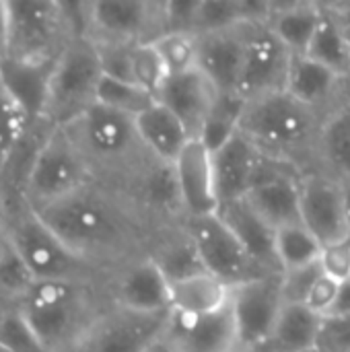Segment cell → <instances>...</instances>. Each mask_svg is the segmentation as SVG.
Instances as JSON below:
<instances>
[{
	"label": "cell",
	"mask_w": 350,
	"mask_h": 352,
	"mask_svg": "<svg viewBox=\"0 0 350 352\" xmlns=\"http://www.w3.org/2000/svg\"><path fill=\"white\" fill-rule=\"evenodd\" d=\"M153 45L159 52L169 76L198 68V37L194 33L167 31L153 39Z\"/></svg>",
	"instance_id": "cell-36"
},
{
	"label": "cell",
	"mask_w": 350,
	"mask_h": 352,
	"mask_svg": "<svg viewBox=\"0 0 350 352\" xmlns=\"http://www.w3.org/2000/svg\"><path fill=\"white\" fill-rule=\"evenodd\" d=\"M322 120V113L278 91L245 103L239 134L264 157L289 165L303 175L316 169V142Z\"/></svg>",
	"instance_id": "cell-3"
},
{
	"label": "cell",
	"mask_w": 350,
	"mask_h": 352,
	"mask_svg": "<svg viewBox=\"0 0 350 352\" xmlns=\"http://www.w3.org/2000/svg\"><path fill=\"white\" fill-rule=\"evenodd\" d=\"M165 338L177 352H235V322L229 307L210 316H182L171 311Z\"/></svg>",
	"instance_id": "cell-19"
},
{
	"label": "cell",
	"mask_w": 350,
	"mask_h": 352,
	"mask_svg": "<svg viewBox=\"0 0 350 352\" xmlns=\"http://www.w3.org/2000/svg\"><path fill=\"white\" fill-rule=\"evenodd\" d=\"M6 217H8V212H6V198H4V192L0 188V223H6Z\"/></svg>",
	"instance_id": "cell-49"
},
{
	"label": "cell",
	"mask_w": 350,
	"mask_h": 352,
	"mask_svg": "<svg viewBox=\"0 0 350 352\" xmlns=\"http://www.w3.org/2000/svg\"><path fill=\"white\" fill-rule=\"evenodd\" d=\"M316 169L340 184L350 182V107L338 105L324 116L316 142Z\"/></svg>",
	"instance_id": "cell-27"
},
{
	"label": "cell",
	"mask_w": 350,
	"mask_h": 352,
	"mask_svg": "<svg viewBox=\"0 0 350 352\" xmlns=\"http://www.w3.org/2000/svg\"><path fill=\"white\" fill-rule=\"evenodd\" d=\"M332 12L336 14L338 23H340V29L347 37V43L350 47V0L349 2H328Z\"/></svg>",
	"instance_id": "cell-43"
},
{
	"label": "cell",
	"mask_w": 350,
	"mask_h": 352,
	"mask_svg": "<svg viewBox=\"0 0 350 352\" xmlns=\"http://www.w3.org/2000/svg\"><path fill=\"white\" fill-rule=\"evenodd\" d=\"M171 311L182 316H210L231 303V287L210 272H198L169 285Z\"/></svg>",
	"instance_id": "cell-26"
},
{
	"label": "cell",
	"mask_w": 350,
	"mask_h": 352,
	"mask_svg": "<svg viewBox=\"0 0 350 352\" xmlns=\"http://www.w3.org/2000/svg\"><path fill=\"white\" fill-rule=\"evenodd\" d=\"M301 223L318 237L322 245L349 235L344 219L342 184L332 175L311 169L299 177Z\"/></svg>",
	"instance_id": "cell-15"
},
{
	"label": "cell",
	"mask_w": 350,
	"mask_h": 352,
	"mask_svg": "<svg viewBox=\"0 0 350 352\" xmlns=\"http://www.w3.org/2000/svg\"><path fill=\"white\" fill-rule=\"evenodd\" d=\"M33 212L78 258L109 276L149 256L159 235L124 194L99 182Z\"/></svg>",
	"instance_id": "cell-1"
},
{
	"label": "cell",
	"mask_w": 350,
	"mask_h": 352,
	"mask_svg": "<svg viewBox=\"0 0 350 352\" xmlns=\"http://www.w3.org/2000/svg\"><path fill=\"white\" fill-rule=\"evenodd\" d=\"M8 47V2L0 0V58L6 56Z\"/></svg>",
	"instance_id": "cell-45"
},
{
	"label": "cell",
	"mask_w": 350,
	"mask_h": 352,
	"mask_svg": "<svg viewBox=\"0 0 350 352\" xmlns=\"http://www.w3.org/2000/svg\"><path fill=\"white\" fill-rule=\"evenodd\" d=\"M35 283L37 278L6 235V245L0 254V297L8 305H19Z\"/></svg>",
	"instance_id": "cell-35"
},
{
	"label": "cell",
	"mask_w": 350,
	"mask_h": 352,
	"mask_svg": "<svg viewBox=\"0 0 350 352\" xmlns=\"http://www.w3.org/2000/svg\"><path fill=\"white\" fill-rule=\"evenodd\" d=\"M146 352H177V351H175V349H173V344L165 338V332H163V336H161L157 342H153Z\"/></svg>",
	"instance_id": "cell-47"
},
{
	"label": "cell",
	"mask_w": 350,
	"mask_h": 352,
	"mask_svg": "<svg viewBox=\"0 0 350 352\" xmlns=\"http://www.w3.org/2000/svg\"><path fill=\"white\" fill-rule=\"evenodd\" d=\"M165 33V2H87V37L95 43H149Z\"/></svg>",
	"instance_id": "cell-9"
},
{
	"label": "cell",
	"mask_w": 350,
	"mask_h": 352,
	"mask_svg": "<svg viewBox=\"0 0 350 352\" xmlns=\"http://www.w3.org/2000/svg\"><path fill=\"white\" fill-rule=\"evenodd\" d=\"M217 95L219 93L210 80L196 68L184 74L167 76L163 89L157 95V101L186 126L192 140H198L212 111Z\"/></svg>",
	"instance_id": "cell-20"
},
{
	"label": "cell",
	"mask_w": 350,
	"mask_h": 352,
	"mask_svg": "<svg viewBox=\"0 0 350 352\" xmlns=\"http://www.w3.org/2000/svg\"><path fill=\"white\" fill-rule=\"evenodd\" d=\"M274 245H276V260L283 272L320 262L322 243L303 223L276 229Z\"/></svg>",
	"instance_id": "cell-31"
},
{
	"label": "cell",
	"mask_w": 350,
	"mask_h": 352,
	"mask_svg": "<svg viewBox=\"0 0 350 352\" xmlns=\"http://www.w3.org/2000/svg\"><path fill=\"white\" fill-rule=\"evenodd\" d=\"M111 305L136 314H169V280L151 256L132 260L116 270L107 280Z\"/></svg>",
	"instance_id": "cell-14"
},
{
	"label": "cell",
	"mask_w": 350,
	"mask_h": 352,
	"mask_svg": "<svg viewBox=\"0 0 350 352\" xmlns=\"http://www.w3.org/2000/svg\"><path fill=\"white\" fill-rule=\"evenodd\" d=\"M320 268L322 272L336 280V283H349L350 280V235L322 245L320 254Z\"/></svg>",
	"instance_id": "cell-41"
},
{
	"label": "cell",
	"mask_w": 350,
	"mask_h": 352,
	"mask_svg": "<svg viewBox=\"0 0 350 352\" xmlns=\"http://www.w3.org/2000/svg\"><path fill=\"white\" fill-rule=\"evenodd\" d=\"M74 37L64 2L10 0L8 47L4 58L39 62L56 60Z\"/></svg>",
	"instance_id": "cell-8"
},
{
	"label": "cell",
	"mask_w": 350,
	"mask_h": 352,
	"mask_svg": "<svg viewBox=\"0 0 350 352\" xmlns=\"http://www.w3.org/2000/svg\"><path fill=\"white\" fill-rule=\"evenodd\" d=\"M33 128L37 126L31 124L25 109L0 85V173L12 161Z\"/></svg>",
	"instance_id": "cell-33"
},
{
	"label": "cell",
	"mask_w": 350,
	"mask_h": 352,
	"mask_svg": "<svg viewBox=\"0 0 350 352\" xmlns=\"http://www.w3.org/2000/svg\"><path fill=\"white\" fill-rule=\"evenodd\" d=\"M342 192H344V219H347V231L350 235V182L342 184Z\"/></svg>",
	"instance_id": "cell-48"
},
{
	"label": "cell",
	"mask_w": 350,
	"mask_h": 352,
	"mask_svg": "<svg viewBox=\"0 0 350 352\" xmlns=\"http://www.w3.org/2000/svg\"><path fill=\"white\" fill-rule=\"evenodd\" d=\"M245 25L196 35L198 37V70L210 80L217 93H237L241 60H243Z\"/></svg>",
	"instance_id": "cell-23"
},
{
	"label": "cell",
	"mask_w": 350,
	"mask_h": 352,
	"mask_svg": "<svg viewBox=\"0 0 350 352\" xmlns=\"http://www.w3.org/2000/svg\"><path fill=\"white\" fill-rule=\"evenodd\" d=\"M56 60L27 62L0 58V85L25 109L33 126L45 124V109Z\"/></svg>",
	"instance_id": "cell-21"
},
{
	"label": "cell",
	"mask_w": 350,
	"mask_h": 352,
	"mask_svg": "<svg viewBox=\"0 0 350 352\" xmlns=\"http://www.w3.org/2000/svg\"><path fill=\"white\" fill-rule=\"evenodd\" d=\"M0 344L12 352H45L17 305L0 311Z\"/></svg>",
	"instance_id": "cell-38"
},
{
	"label": "cell",
	"mask_w": 350,
	"mask_h": 352,
	"mask_svg": "<svg viewBox=\"0 0 350 352\" xmlns=\"http://www.w3.org/2000/svg\"><path fill=\"white\" fill-rule=\"evenodd\" d=\"M186 217H208L219 212L212 153L200 142L190 140L173 163Z\"/></svg>",
	"instance_id": "cell-18"
},
{
	"label": "cell",
	"mask_w": 350,
	"mask_h": 352,
	"mask_svg": "<svg viewBox=\"0 0 350 352\" xmlns=\"http://www.w3.org/2000/svg\"><path fill=\"white\" fill-rule=\"evenodd\" d=\"M0 352H12V351H8L6 346H2V344H0Z\"/></svg>",
	"instance_id": "cell-52"
},
{
	"label": "cell",
	"mask_w": 350,
	"mask_h": 352,
	"mask_svg": "<svg viewBox=\"0 0 350 352\" xmlns=\"http://www.w3.org/2000/svg\"><path fill=\"white\" fill-rule=\"evenodd\" d=\"M301 173L289 165L270 161L264 175L243 198L274 231L301 223Z\"/></svg>",
	"instance_id": "cell-17"
},
{
	"label": "cell",
	"mask_w": 350,
	"mask_h": 352,
	"mask_svg": "<svg viewBox=\"0 0 350 352\" xmlns=\"http://www.w3.org/2000/svg\"><path fill=\"white\" fill-rule=\"evenodd\" d=\"M103 78L99 50L89 37H72L56 60L45 124L68 126L97 103Z\"/></svg>",
	"instance_id": "cell-7"
},
{
	"label": "cell",
	"mask_w": 350,
	"mask_h": 352,
	"mask_svg": "<svg viewBox=\"0 0 350 352\" xmlns=\"http://www.w3.org/2000/svg\"><path fill=\"white\" fill-rule=\"evenodd\" d=\"M217 214L231 229V233L237 237V241L262 274L283 272L276 260V231L245 200L221 204Z\"/></svg>",
	"instance_id": "cell-22"
},
{
	"label": "cell",
	"mask_w": 350,
	"mask_h": 352,
	"mask_svg": "<svg viewBox=\"0 0 350 352\" xmlns=\"http://www.w3.org/2000/svg\"><path fill=\"white\" fill-rule=\"evenodd\" d=\"M8 241L27 262L37 280H109V274L97 270L78 258L33 210L14 208L6 217Z\"/></svg>",
	"instance_id": "cell-6"
},
{
	"label": "cell",
	"mask_w": 350,
	"mask_h": 352,
	"mask_svg": "<svg viewBox=\"0 0 350 352\" xmlns=\"http://www.w3.org/2000/svg\"><path fill=\"white\" fill-rule=\"evenodd\" d=\"M281 274H266L231 287L235 352H260L266 346L285 305Z\"/></svg>",
	"instance_id": "cell-10"
},
{
	"label": "cell",
	"mask_w": 350,
	"mask_h": 352,
	"mask_svg": "<svg viewBox=\"0 0 350 352\" xmlns=\"http://www.w3.org/2000/svg\"><path fill=\"white\" fill-rule=\"evenodd\" d=\"M338 291H340V283L328 278L322 272V276L311 287V291H309V295H307L303 305L307 309H311L316 316L326 318V316H330V311H332V307H334V303L338 299Z\"/></svg>",
	"instance_id": "cell-42"
},
{
	"label": "cell",
	"mask_w": 350,
	"mask_h": 352,
	"mask_svg": "<svg viewBox=\"0 0 350 352\" xmlns=\"http://www.w3.org/2000/svg\"><path fill=\"white\" fill-rule=\"evenodd\" d=\"M4 245H6V227H4V223H0V254L4 250Z\"/></svg>",
	"instance_id": "cell-50"
},
{
	"label": "cell",
	"mask_w": 350,
	"mask_h": 352,
	"mask_svg": "<svg viewBox=\"0 0 350 352\" xmlns=\"http://www.w3.org/2000/svg\"><path fill=\"white\" fill-rule=\"evenodd\" d=\"M330 316H350V280L340 285L338 299H336Z\"/></svg>",
	"instance_id": "cell-44"
},
{
	"label": "cell",
	"mask_w": 350,
	"mask_h": 352,
	"mask_svg": "<svg viewBox=\"0 0 350 352\" xmlns=\"http://www.w3.org/2000/svg\"><path fill=\"white\" fill-rule=\"evenodd\" d=\"M316 352H350V316L322 318Z\"/></svg>",
	"instance_id": "cell-39"
},
{
	"label": "cell",
	"mask_w": 350,
	"mask_h": 352,
	"mask_svg": "<svg viewBox=\"0 0 350 352\" xmlns=\"http://www.w3.org/2000/svg\"><path fill=\"white\" fill-rule=\"evenodd\" d=\"M97 103L113 111H120L124 116L138 118L142 111L155 105L157 99L130 80H120V78L103 74L99 89H97Z\"/></svg>",
	"instance_id": "cell-34"
},
{
	"label": "cell",
	"mask_w": 350,
	"mask_h": 352,
	"mask_svg": "<svg viewBox=\"0 0 350 352\" xmlns=\"http://www.w3.org/2000/svg\"><path fill=\"white\" fill-rule=\"evenodd\" d=\"M340 76L305 54H293L285 93L301 105L326 116L338 107Z\"/></svg>",
	"instance_id": "cell-24"
},
{
	"label": "cell",
	"mask_w": 350,
	"mask_h": 352,
	"mask_svg": "<svg viewBox=\"0 0 350 352\" xmlns=\"http://www.w3.org/2000/svg\"><path fill=\"white\" fill-rule=\"evenodd\" d=\"M169 314H136L109 305L74 352H146L163 336Z\"/></svg>",
	"instance_id": "cell-13"
},
{
	"label": "cell",
	"mask_w": 350,
	"mask_h": 352,
	"mask_svg": "<svg viewBox=\"0 0 350 352\" xmlns=\"http://www.w3.org/2000/svg\"><path fill=\"white\" fill-rule=\"evenodd\" d=\"M293 52L266 23L245 25L237 95L245 101L285 91Z\"/></svg>",
	"instance_id": "cell-12"
},
{
	"label": "cell",
	"mask_w": 350,
	"mask_h": 352,
	"mask_svg": "<svg viewBox=\"0 0 350 352\" xmlns=\"http://www.w3.org/2000/svg\"><path fill=\"white\" fill-rule=\"evenodd\" d=\"M109 305L97 283L37 280L17 307L43 351L74 352Z\"/></svg>",
	"instance_id": "cell-2"
},
{
	"label": "cell",
	"mask_w": 350,
	"mask_h": 352,
	"mask_svg": "<svg viewBox=\"0 0 350 352\" xmlns=\"http://www.w3.org/2000/svg\"><path fill=\"white\" fill-rule=\"evenodd\" d=\"M245 99L237 93H219L212 105V111L200 132V142L210 151H219L225 142H229L239 132L241 113L245 109Z\"/></svg>",
	"instance_id": "cell-32"
},
{
	"label": "cell",
	"mask_w": 350,
	"mask_h": 352,
	"mask_svg": "<svg viewBox=\"0 0 350 352\" xmlns=\"http://www.w3.org/2000/svg\"><path fill=\"white\" fill-rule=\"evenodd\" d=\"M62 128L68 130L80 148L95 182L113 190H122L153 159L140 142L134 118L105 105L95 103L80 118Z\"/></svg>",
	"instance_id": "cell-4"
},
{
	"label": "cell",
	"mask_w": 350,
	"mask_h": 352,
	"mask_svg": "<svg viewBox=\"0 0 350 352\" xmlns=\"http://www.w3.org/2000/svg\"><path fill=\"white\" fill-rule=\"evenodd\" d=\"M322 19V2H276L266 21L270 31L293 52L305 54Z\"/></svg>",
	"instance_id": "cell-28"
},
{
	"label": "cell",
	"mask_w": 350,
	"mask_h": 352,
	"mask_svg": "<svg viewBox=\"0 0 350 352\" xmlns=\"http://www.w3.org/2000/svg\"><path fill=\"white\" fill-rule=\"evenodd\" d=\"M322 276L320 262L295 270H285L281 274V287H283V299L285 303H305L311 287Z\"/></svg>",
	"instance_id": "cell-40"
},
{
	"label": "cell",
	"mask_w": 350,
	"mask_h": 352,
	"mask_svg": "<svg viewBox=\"0 0 350 352\" xmlns=\"http://www.w3.org/2000/svg\"><path fill=\"white\" fill-rule=\"evenodd\" d=\"M179 227L194 243L204 270L221 278L229 287L266 276L256 268V264L250 260L237 237L219 219V214L186 217Z\"/></svg>",
	"instance_id": "cell-11"
},
{
	"label": "cell",
	"mask_w": 350,
	"mask_h": 352,
	"mask_svg": "<svg viewBox=\"0 0 350 352\" xmlns=\"http://www.w3.org/2000/svg\"><path fill=\"white\" fill-rule=\"evenodd\" d=\"M305 56L330 68L338 76H344L350 70V47L328 2H322V19Z\"/></svg>",
	"instance_id": "cell-30"
},
{
	"label": "cell",
	"mask_w": 350,
	"mask_h": 352,
	"mask_svg": "<svg viewBox=\"0 0 350 352\" xmlns=\"http://www.w3.org/2000/svg\"><path fill=\"white\" fill-rule=\"evenodd\" d=\"M167 76H169V72H167L159 52L155 50L153 41L136 43L132 47L130 78H132L134 85H138L140 89H144L146 93H151L157 99V95L163 89Z\"/></svg>",
	"instance_id": "cell-37"
},
{
	"label": "cell",
	"mask_w": 350,
	"mask_h": 352,
	"mask_svg": "<svg viewBox=\"0 0 350 352\" xmlns=\"http://www.w3.org/2000/svg\"><path fill=\"white\" fill-rule=\"evenodd\" d=\"M272 159L264 157L243 134H235L212 153L219 204L243 200L264 175Z\"/></svg>",
	"instance_id": "cell-16"
},
{
	"label": "cell",
	"mask_w": 350,
	"mask_h": 352,
	"mask_svg": "<svg viewBox=\"0 0 350 352\" xmlns=\"http://www.w3.org/2000/svg\"><path fill=\"white\" fill-rule=\"evenodd\" d=\"M6 307H10V305H8V303H6V301L0 297V311H2V309H6Z\"/></svg>",
	"instance_id": "cell-51"
},
{
	"label": "cell",
	"mask_w": 350,
	"mask_h": 352,
	"mask_svg": "<svg viewBox=\"0 0 350 352\" xmlns=\"http://www.w3.org/2000/svg\"><path fill=\"white\" fill-rule=\"evenodd\" d=\"M338 105L350 107V70L340 76V87H338Z\"/></svg>",
	"instance_id": "cell-46"
},
{
	"label": "cell",
	"mask_w": 350,
	"mask_h": 352,
	"mask_svg": "<svg viewBox=\"0 0 350 352\" xmlns=\"http://www.w3.org/2000/svg\"><path fill=\"white\" fill-rule=\"evenodd\" d=\"M136 122V132L144 148L159 161L173 165L186 144L192 140L186 126L159 101L142 111Z\"/></svg>",
	"instance_id": "cell-25"
},
{
	"label": "cell",
	"mask_w": 350,
	"mask_h": 352,
	"mask_svg": "<svg viewBox=\"0 0 350 352\" xmlns=\"http://www.w3.org/2000/svg\"><path fill=\"white\" fill-rule=\"evenodd\" d=\"M322 318L303 303H285L276 326L260 352H316Z\"/></svg>",
	"instance_id": "cell-29"
},
{
	"label": "cell",
	"mask_w": 350,
	"mask_h": 352,
	"mask_svg": "<svg viewBox=\"0 0 350 352\" xmlns=\"http://www.w3.org/2000/svg\"><path fill=\"white\" fill-rule=\"evenodd\" d=\"M91 182H95V177L80 148L66 128L54 126L31 157L21 190V206L41 210Z\"/></svg>",
	"instance_id": "cell-5"
}]
</instances>
